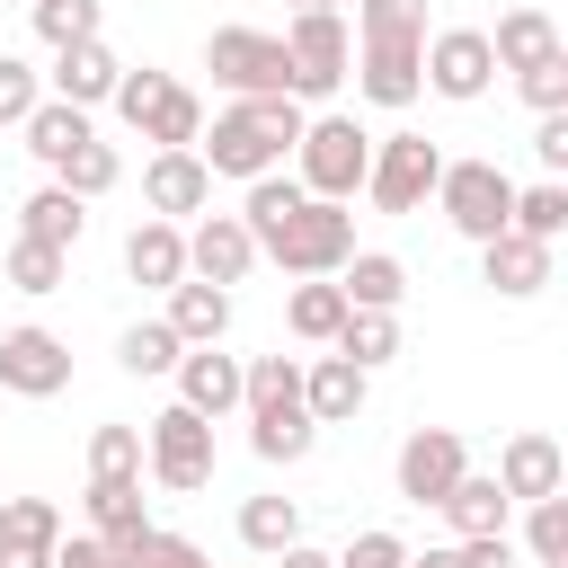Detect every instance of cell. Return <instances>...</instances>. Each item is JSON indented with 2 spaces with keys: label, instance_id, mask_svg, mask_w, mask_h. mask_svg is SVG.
<instances>
[{
  "label": "cell",
  "instance_id": "1",
  "mask_svg": "<svg viewBox=\"0 0 568 568\" xmlns=\"http://www.w3.org/2000/svg\"><path fill=\"white\" fill-rule=\"evenodd\" d=\"M302 133H311V106L302 98H231L213 124H204V160H213V178H266V169H284L293 151H302Z\"/></svg>",
  "mask_w": 568,
  "mask_h": 568
},
{
  "label": "cell",
  "instance_id": "2",
  "mask_svg": "<svg viewBox=\"0 0 568 568\" xmlns=\"http://www.w3.org/2000/svg\"><path fill=\"white\" fill-rule=\"evenodd\" d=\"M257 248H266V266L275 275H346V257H355V213L346 204H328V195H302L293 213H275L266 231H257Z\"/></svg>",
  "mask_w": 568,
  "mask_h": 568
},
{
  "label": "cell",
  "instance_id": "3",
  "mask_svg": "<svg viewBox=\"0 0 568 568\" xmlns=\"http://www.w3.org/2000/svg\"><path fill=\"white\" fill-rule=\"evenodd\" d=\"M373 142H382V133H364L346 106H311V133H302L293 169H302V186H311V195L355 204V195H364V178H373Z\"/></svg>",
  "mask_w": 568,
  "mask_h": 568
},
{
  "label": "cell",
  "instance_id": "4",
  "mask_svg": "<svg viewBox=\"0 0 568 568\" xmlns=\"http://www.w3.org/2000/svg\"><path fill=\"white\" fill-rule=\"evenodd\" d=\"M284 53H293V98L302 106H328L355 71V27L346 9H293L284 18Z\"/></svg>",
  "mask_w": 568,
  "mask_h": 568
},
{
  "label": "cell",
  "instance_id": "5",
  "mask_svg": "<svg viewBox=\"0 0 568 568\" xmlns=\"http://www.w3.org/2000/svg\"><path fill=\"white\" fill-rule=\"evenodd\" d=\"M115 115L142 133V142H160V151H195L204 142V98L178 80V71H124V89H115Z\"/></svg>",
  "mask_w": 568,
  "mask_h": 568
},
{
  "label": "cell",
  "instance_id": "6",
  "mask_svg": "<svg viewBox=\"0 0 568 568\" xmlns=\"http://www.w3.org/2000/svg\"><path fill=\"white\" fill-rule=\"evenodd\" d=\"M204 71H213L231 98H293L284 27H213V36H204Z\"/></svg>",
  "mask_w": 568,
  "mask_h": 568
},
{
  "label": "cell",
  "instance_id": "7",
  "mask_svg": "<svg viewBox=\"0 0 568 568\" xmlns=\"http://www.w3.org/2000/svg\"><path fill=\"white\" fill-rule=\"evenodd\" d=\"M435 213H444V222H453L470 248H488L497 231H515V178H506L497 160H444Z\"/></svg>",
  "mask_w": 568,
  "mask_h": 568
},
{
  "label": "cell",
  "instance_id": "8",
  "mask_svg": "<svg viewBox=\"0 0 568 568\" xmlns=\"http://www.w3.org/2000/svg\"><path fill=\"white\" fill-rule=\"evenodd\" d=\"M444 186V151L426 133H382L373 142V178H364V204L373 213H426Z\"/></svg>",
  "mask_w": 568,
  "mask_h": 568
},
{
  "label": "cell",
  "instance_id": "9",
  "mask_svg": "<svg viewBox=\"0 0 568 568\" xmlns=\"http://www.w3.org/2000/svg\"><path fill=\"white\" fill-rule=\"evenodd\" d=\"M462 470H470L462 426H408L399 453H390V488H399L408 506H444V497L462 488Z\"/></svg>",
  "mask_w": 568,
  "mask_h": 568
},
{
  "label": "cell",
  "instance_id": "10",
  "mask_svg": "<svg viewBox=\"0 0 568 568\" xmlns=\"http://www.w3.org/2000/svg\"><path fill=\"white\" fill-rule=\"evenodd\" d=\"M142 435H151V479H160L169 497H195V488L213 479V417H195L186 399H169Z\"/></svg>",
  "mask_w": 568,
  "mask_h": 568
},
{
  "label": "cell",
  "instance_id": "11",
  "mask_svg": "<svg viewBox=\"0 0 568 568\" xmlns=\"http://www.w3.org/2000/svg\"><path fill=\"white\" fill-rule=\"evenodd\" d=\"M426 89H435L444 106H479V98L497 89V44H488V27H435V36H426Z\"/></svg>",
  "mask_w": 568,
  "mask_h": 568
},
{
  "label": "cell",
  "instance_id": "12",
  "mask_svg": "<svg viewBox=\"0 0 568 568\" xmlns=\"http://www.w3.org/2000/svg\"><path fill=\"white\" fill-rule=\"evenodd\" d=\"M355 98L364 106H417L426 98V36H364L355 44Z\"/></svg>",
  "mask_w": 568,
  "mask_h": 568
},
{
  "label": "cell",
  "instance_id": "13",
  "mask_svg": "<svg viewBox=\"0 0 568 568\" xmlns=\"http://www.w3.org/2000/svg\"><path fill=\"white\" fill-rule=\"evenodd\" d=\"M0 390L9 399H62L71 390V346L53 328H36V320L0 328Z\"/></svg>",
  "mask_w": 568,
  "mask_h": 568
},
{
  "label": "cell",
  "instance_id": "14",
  "mask_svg": "<svg viewBox=\"0 0 568 568\" xmlns=\"http://www.w3.org/2000/svg\"><path fill=\"white\" fill-rule=\"evenodd\" d=\"M257 257H266V248H257L248 213H195V222H186V266H195L204 284H248Z\"/></svg>",
  "mask_w": 568,
  "mask_h": 568
},
{
  "label": "cell",
  "instance_id": "15",
  "mask_svg": "<svg viewBox=\"0 0 568 568\" xmlns=\"http://www.w3.org/2000/svg\"><path fill=\"white\" fill-rule=\"evenodd\" d=\"M178 382V399L195 408V417H240L248 408V355H222V346H186V364L169 373Z\"/></svg>",
  "mask_w": 568,
  "mask_h": 568
},
{
  "label": "cell",
  "instance_id": "16",
  "mask_svg": "<svg viewBox=\"0 0 568 568\" xmlns=\"http://www.w3.org/2000/svg\"><path fill=\"white\" fill-rule=\"evenodd\" d=\"M142 204L169 213V222L213 213V160H204V151H151V160H142Z\"/></svg>",
  "mask_w": 568,
  "mask_h": 568
},
{
  "label": "cell",
  "instance_id": "17",
  "mask_svg": "<svg viewBox=\"0 0 568 568\" xmlns=\"http://www.w3.org/2000/svg\"><path fill=\"white\" fill-rule=\"evenodd\" d=\"M124 275L133 284H151V293H178L195 266H186V222H169V213H142L133 231H124Z\"/></svg>",
  "mask_w": 568,
  "mask_h": 568
},
{
  "label": "cell",
  "instance_id": "18",
  "mask_svg": "<svg viewBox=\"0 0 568 568\" xmlns=\"http://www.w3.org/2000/svg\"><path fill=\"white\" fill-rule=\"evenodd\" d=\"M44 89L98 115V106H115V89H124V62L106 53V36H89V44H62V53H53V71H44Z\"/></svg>",
  "mask_w": 568,
  "mask_h": 568
},
{
  "label": "cell",
  "instance_id": "19",
  "mask_svg": "<svg viewBox=\"0 0 568 568\" xmlns=\"http://www.w3.org/2000/svg\"><path fill=\"white\" fill-rule=\"evenodd\" d=\"M479 284H488L497 302H532V293L550 284V240H532V231H497V240L479 248Z\"/></svg>",
  "mask_w": 568,
  "mask_h": 568
},
{
  "label": "cell",
  "instance_id": "20",
  "mask_svg": "<svg viewBox=\"0 0 568 568\" xmlns=\"http://www.w3.org/2000/svg\"><path fill=\"white\" fill-rule=\"evenodd\" d=\"M497 479H506V497H515V506H532V497L568 488V462H559V444H550L541 426H524V435H506V444H497Z\"/></svg>",
  "mask_w": 568,
  "mask_h": 568
},
{
  "label": "cell",
  "instance_id": "21",
  "mask_svg": "<svg viewBox=\"0 0 568 568\" xmlns=\"http://www.w3.org/2000/svg\"><path fill=\"white\" fill-rule=\"evenodd\" d=\"M80 506H89V532H98V541H115L124 559L151 541V506H142V479H89V497H80Z\"/></svg>",
  "mask_w": 568,
  "mask_h": 568
},
{
  "label": "cell",
  "instance_id": "22",
  "mask_svg": "<svg viewBox=\"0 0 568 568\" xmlns=\"http://www.w3.org/2000/svg\"><path fill=\"white\" fill-rule=\"evenodd\" d=\"M364 399H373V373L355 364V355H311V417L320 426H355L364 417Z\"/></svg>",
  "mask_w": 568,
  "mask_h": 568
},
{
  "label": "cell",
  "instance_id": "23",
  "mask_svg": "<svg viewBox=\"0 0 568 568\" xmlns=\"http://www.w3.org/2000/svg\"><path fill=\"white\" fill-rule=\"evenodd\" d=\"M435 515L453 524V541H479V532H506V524H515V497H506L497 470H462V488H453Z\"/></svg>",
  "mask_w": 568,
  "mask_h": 568
},
{
  "label": "cell",
  "instance_id": "24",
  "mask_svg": "<svg viewBox=\"0 0 568 568\" xmlns=\"http://www.w3.org/2000/svg\"><path fill=\"white\" fill-rule=\"evenodd\" d=\"M346 284L337 275H302L293 293H284V328L302 337V346H337V328H346Z\"/></svg>",
  "mask_w": 568,
  "mask_h": 568
},
{
  "label": "cell",
  "instance_id": "25",
  "mask_svg": "<svg viewBox=\"0 0 568 568\" xmlns=\"http://www.w3.org/2000/svg\"><path fill=\"white\" fill-rule=\"evenodd\" d=\"M311 408V364L302 355H248V408L240 417H302Z\"/></svg>",
  "mask_w": 568,
  "mask_h": 568
},
{
  "label": "cell",
  "instance_id": "26",
  "mask_svg": "<svg viewBox=\"0 0 568 568\" xmlns=\"http://www.w3.org/2000/svg\"><path fill=\"white\" fill-rule=\"evenodd\" d=\"M18 133H27V151L44 160V178H53V169H62V160H71L80 142H98V124H89V106H71V98H44V106H36V115H27Z\"/></svg>",
  "mask_w": 568,
  "mask_h": 568
},
{
  "label": "cell",
  "instance_id": "27",
  "mask_svg": "<svg viewBox=\"0 0 568 568\" xmlns=\"http://www.w3.org/2000/svg\"><path fill=\"white\" fill-rule=\"evenodd\" d=\"M18 231H27V240H53V248H80V231H89V195H71L62 178H44V186L18 204Z\"/></svg>",
  "mask_w": 568,
  "mask_h": 568
},
{
  "label": "cell",
  "instance_id": "28",
  "mask_svg": "<svg viewBox=\"0 0 568 568\" xmlns=\"http://www.w3.org/2000/svg\"><path fill=\"white\" fill-rule=\"evenodd\" d=\"M169 328H178L186 346H222V337H231V284L186 275V284L169 293Z\"/></svg>",
  "mask_w": 568,
  "mask_h": 568
},
{
  "label": "cell",
  "instance_id": "29",
  "mask_svg": "<svg viewBox=\"0 0 568 568\" xmlns=\"http://www.w3.org/2000/svg\"><path fill=\"white\" fill-rule=\"evenodd\" d=\"M488 44H497V71L515 80V71H532V62L559 53V27H550V9H506V18L488 27Z\"/></svg>",
  "mask_w": 568,
  "mask_h": 568
},
{
  "label": "cell",
  "instance_id": "30",
  "mask_svg": "<svg viewBox=\"0 0 568 568\" xmlns=\"http://www.w3.org/2000/svg\"><path fill=\"white\" fill-rule=\"evenodd\" d=\"M0 275H9V293H27V302H44V293H62L71 284V248H53V240H9V257H0Z\"/></svg>",
  "mask_w": 568,
  "mask_h": 568
},
{
  "label": "cell",
  "instance_id": "31",
  "mask_svg": "<svg viewBox=\"0 0 568 568\" xmlns=\"http://www.w3.org/2000/svg\"><path fill=\"white\" fill-rule=\"evenodd\" d=\"M337 284H346V302H355V311H399V302H408V266H399L390 248H355Z\"/></svg>",
  "mask_w": 568,
  "mask_h": 568
},
{
  "label": "cell",
  "instance_id": "32",
  "mask_svg": "<svg viewBox=\"0 0 568 568\" xmlns=\"http://www.w3.org/2000/svg\"><path fill=\"white\" fill-rule=\"evenodd\" d=\"M115 364H124L133 382H160V373H178V364H186V337L169 328V311H160V320H133V328L115 337Z\"/></svg>",
  "mask_w": 568,
  "mask_h": 568
},
{
  "label": "cell",
  "instance_id": "33",
  "mask_svg": "<svg viewBox=\"0 0 568 568\" xmlns=\"http://www.w3.org/2000/svg\"><path fill=\"white\" fill-rule=\"evenodd\" d=\"M240 541H248L257 559L293 550V541H302V506H293V497H240Z\"/></svg>",
  "mask_w": 568,
  "mask_h": 568
},
{
  "label": "cell",
  "instance_id": "34",
  "mask_svg": "<svg viewBox=\"0 0 568 568\" xmlns=\"http://www.w3.org/2000/svg\"><path fill=\"white\" fill-rule=\"evenodd\" d=\"M142 470H151L142 426H89V479H142Z\"/></svg>",
  "mask_w": 568,
  "mask_h": 568
},
{
  "label": "cell",
  "instance_id": "35",
  "mask_svg": "<svg viewBox=\"0 0 568 568\" xmlns=\"http://www.w3.org/2000/svg\"><path fill=\"white\" fill-rule=\"evenodd\" d=\"M0 541L9 550H62V506L53 497H0Z\"/></svg>",
  "mask_w": 568,
  "mask_h": 568
},
{
  "label": "cell",
  "instance_id": "36",
  "mask_svg": "<svg viewBox=\"0 0 568 568\" xmlns=\"http://www.w3.org/2000/svg\"><path fill=\"white\" fill-rule=\"evenodd\" d=\"M27 18H36V36L62 53V44H89V36H106V0H27Z\"/></svg>",
  "mask_w": 568,
  "mask_h": 568
},
{
  "label": "cell",
  "instance_id": "37",
  "mask_svg": "<svg viewBox=\"0 0 568 568\" xmlns=\"http://www.w3.org/2000/svg\"><path fill=\"white\" fill-rule=\"evenodd\" d=\"M337 355H355L364 373H382V364L399 355V311H346V328H337Z\"/></svg>",
  "mask_w": 568,
  "mask_h": 568
},
{
  "label": "cell",
  "instance_id": "38",
  "mask_svg": "<svg viewBox=\"0 0 568 568\" xmlns=\"http://www.w3.org/2000/svg\"><path fill=\"white\" fill-rule=\"evenodd\" d=\"M311 444H320V417L311 408L302 417H248V453L257 462H284L293 470V462H311Z\"/></svg>",
  "mask_w": 568,
  "mask_h": 568
},
{
  "label": "cell",
  "instance_id": "39",
  "mask_svg": "<svg viewBox=\"0 0 568 568\" xmlns=\"http://www.w3.org/2000/svg\"><path fill=\"white\" fill-rule=\"evenodd\" d=\"M515 231H532V240H568V178H532V186H515Z\"/></svg>",
  "mask_w": 568,
  "mask_h": 568
},
{
  "label": "cell",
  "instance_id": "40",
  "mask_svg": "<svg viewBox=\"0 0 568 568\" xmlns=\"http://www.w3.org/2000/svg\"><path fill=\"white\" fill-rule=\"evenodd\" d=\"M44 98H53V89H44V71H36L27 53H0V133H18Z\"/></svg>",
  "mask_w": 568,
  "mask_h": 568
},
{
  "label": "cell",
  "instance_id": "41",
  "mask_svg": "<svg viewBox=\"0 0 568 568\" xmlns=\"http://www.w3.org/2000/svg\"><path fill=\"white\" fill-rule=\"evenodd\" d=\"M524 559H532V568H541V559H568V488H550V497L524 506Z\"/></svg>",
  "mask_w": 568,
  "mask_h": 568
},
{
  "label": "cell",
  "instance_id": "42",
  "mask_svg": "<svg viewBox=\"0 0 568 568\" xmlns=\"http://www.w3.org/2000/svg\"><path fill=\"white\" fill-rule=\"evenodd\" d=\"M53 178H62L71 195H89V204H98V195H115V178H124V160H115V142H80V151H71V160H62Z\"/></svg>",
  "mask_w": 568,
  "mask_h": 568
},
{
  "label": "cell",
  "instance_id": "43",
  "mask_svg": "<svg viewBox=\"0 0 568 568\" xmlns=\"http://www.w3.org/2000/svg\"><path fill=\"white\" fill-rule=\"evenodd\" d=\"M515 98H524L532 115H559V106H568V44H559L550 62H532V71H515Z\"/></svg>",
  "mask_w": 568,
  "mask_h": 568
},
{
  "label": "cell",
  "instance_id": "44",
  "mask_svg": "<svg viewBox=\"0 0 568 568\" xmlns=\"http://www.w3.org/2000/svg\"><path fill=\"white\" fill-rule=\"evenodd\" d=\"M364 36H426V0H355V44Z\"/></svg>",
  "mask_w": 568,
  "mask_h": 568
},
{
  "label": "cell",
  "instance_id": "45",
  "mask_svg": "<svg viewBox=\"0 0 568 568\" xmlns=\"http://www.w3.org/2000/svg\"><path fill=\"white\" fill-rule=\"evenodd\" d=\"M408 559H417V550H408L390 524H364V532L337 550V568H408Z\"/></svg>",
  "mask_w": 568,
  "mask_h": 568
},
{
  "label": "cell",
  "instance_id": "46",
  "mask_svg": "<svg viewBox=\"0 0 568 568\" xmlns=\"http://www.w3.org/2000/svg\"><path fill=\"white\" fill-rule=\"evenodd\" d=\"M133 568H213V559H204V541H186V532L151 524V541L133 550Z\"/></svg>",
  "mask_w": 568,
  "mask_h": 568
},
{
  "label": "cell",
  "instance_id": "47",
  "mask_svg": "<svg viewBox=\"0 0 568 568\" xmlns=\"http://www.w3.org/2000/svg\"><path fill=\"white\" fill-rule=\"evenodd\" d=\"M532 160H541V178H568V106L532 115Z\"/></svg>",
  "mask_w": 568,
  "mask_h": 568
},
{
  "label": "cell",
  "instance_id": "48",
  "mask_svg": "<svg viewBox=\"0 0 568 568\" xmlns=\"http://www.w3.org/2000/svg\"><path fill=\"white\" fill-rule=\"evenodd\" d=\"M53 568H133L115 541H98V532H62V550H53Z\"/></svg>",
  "mask_w": 568,
  "mask_h": 568
},
{
  "label": "cell",
  "instance_id": "49",
  "mask_svg": "<svg viewBox=\"0 0 568 568\" xmlns=\"http://www.w3.org/2000/svg\"><path fill=\"white\" fill-rule=\"evenodd\" d=\"M462 559H470V568H515L524 550H515L506 532H479V541H462Z\"/></svg>",
  "mask_w": 568,
  "mask_h": 568
},
{
  "label": "cell",
  "instance_id": "50",
  "mask_svg": "<svg viewBox=\"0 0 568 568\" xmlns=\"http://www.w3.org/2000/svg\"><path fill=\"white\" fill-rule=\"evenodd\" d=\"M275 568H337V550H320V541H293V550H275Z\"/></svg>",
  "mask_w": 568,
  "mask_h": 568
},
{
  "label": "cell",
  "instance_id": "51",
  "mask_svg": "<svg viewBox=\"0 0 568 568\" xmlns=\"http://www.w3.org/2000/svg\"><path fill=\"white\" fill-rule=\"evenodd\" d=\"M0 568H53V550H9L0 541Z\"/></svg>",
  "mask_w": 568,
  "mask_h": 568
},
{
  "label": "cell",
  "instance_id": "52",
  "mask_svg": "<svg viewBox=\"0 0 568 568\" xmlns=\"http://www.w3.org/2000/svg\"><path fill=\"white\" fill-rule=\"evenodd\" d=\"M408 568H470V559H462V541H444V550H426V559H408Z\"/></svg>",
  "mask_w": 568,
  "mask_h": 568
},
{
  "label": "cell",
  "instance_id": "53",
  "mask_svg": "<svg viewBox=\"0 0 568 568\" xmlns=\"http://www.w3.org/2000/svg\"><path fill=\"white\" fill-rule=\"evenodd\" d=\"M293 9H346V0H293Z\"/></svg>",
  "mask_w": 568,
  "mask_h": 568
},
{
  "label": "cell",
  "instance_id": "54",
  "mask_svg": "<svg viewBox=\"0 0 568 568\" xmlns=\"http://www.w3.org/2000/svg\"><path fill=\"white\" fill-rule=\"evenodd\" d=\"M541 568H568V559H541Z\"/></svg>",
  "mask_w": 568,
  "mask_h": 568
}]
</instances>
